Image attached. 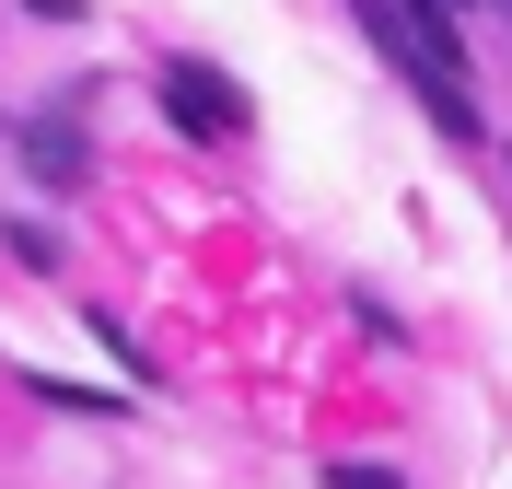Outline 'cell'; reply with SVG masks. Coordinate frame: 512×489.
Segmentation results:
<instances>
[{"mask_svg":"<svg viewBox=\"0 0 512 489\" xmlns=\"http://www.w3.org/2000/svg\"><path fill=\"white\" fill-rule=\"evenodd\" d=\"M152 94H163V117H175L187 140H233V129H256L245 82H233V70H210V59H187V47H163V59H152Z\"/></svg>","mask_w":512,"mask_h":489,"instance_id":"obj_1","label":"cell"},{"mask_svg":"<svg viewBox=\"0 0 512 489\" xmlns=\"http://www.w3.org/2000/svg\"><path fill=\"white\" fill-rule=\"evenodd\" d=\"M0 129H12V152H24V175H35V187H94V140H82V129H70V117H59V105H35V117H0Z\"/></svg>","mask_w":512,"mask_h":489,"instance_id":"obj_2","label":"cell"},{"mask_svg":"<svg viewBox=\"0 0 512 489\" xmlns=\"http://www.w3.org/2000/svg\"><path fill=\"white\" fill-rule=\"evenodd\" d=\"M0 245L35 268V280H70V245H59V222H35V210H0Z\"/></svg>","mask_w":512,"mask_h":489,"instance_id":"obj_3","label":"cell"},{"mask_svg":"<svg viewBox=\"0 0 512 489\" xmlns=\"http://www.w3.org/2000/svg\"><path fill=\"white\" fill-rule=\"evenodd\" d=\"M24 396H47V408H82V420H117L128 396H105V385H70V373H35Z\"/></svg>","mask_w":512,"mask_h":489,"instance_id":"obj_4","label":"cell"},{"mask_svg":"<svg viewBox=\"0 0 512 489\" xmlns=\"http://www.w3.org/2000/svg\"><path fill=\"white\" fill-rule=\"evenodd\" d=\"M326 489H408V478H396V466H373V455H338V466H326Z\"/></svg>","mask_w":512,"mask_h":489,"instance_id":"obj_5","label":"cell"},{"mask_svg":"<svg viewBox=\"0 0 512 489\" xmlns=\"http://www.w3.org/2000/svg\"><path fill=\"white\" fill-rule=\"evenodd\" d=\"M24 12L35 24H82V0H24Z\"/></svg>","mask_w":512,"mask_h":489,"instance_id":"obj_6","label":"cell"},{"mask_svg":"<svg viewBox=\"0 0 512 489\" xmlns=\"http://www.w3.org/2000/svg\"><path fill=\"white\" fill-rule=\"evenodd\" d=\"M443 12H466V0H443Z\"/></svg>","mask_w":512,"mask_h":489,"instance_id":"obj_7","label":"cell"},{"mask_svg":"<svg viewBox=\"0 0 512 489\" xmlns=\"http://www.w3.org/2000/svg\"><path fill=\"white\" fill-rule=\"evenodd\" d=\"M501 12H512V0H501Z\"/></svg>","mask_w":512,"mask_h":489,"instance_id":"obj_8","label":"cell"}]
</instances>
